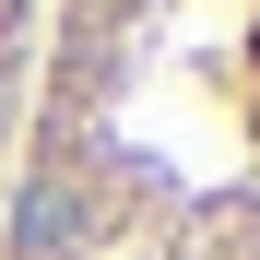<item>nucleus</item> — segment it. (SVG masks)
<instances>
[{"label":"nucleus","mask_w":260,"mask_h":260,"mask_svg":"<svg viewBox=\"0 0 260 260\" xmlns=\"http://www.w3.org/2000/svg\"><path fill=\"white\" fill-rule=\"evenodd\" d=\"M0 260H260V0H48Z\"/></svg>","instance_id":"obj_1"},{"label":"nucleus","mask_w":260,"mask_h":260,"mask_svg":"<svg viewBox=\"0 0 260 260\" xmlns=\"http://www.w3.org/2000/svg\"><path fill=\"white\" fill-rule=\"evenodd\" d=\"M36 36H48V12L0 0V189H12V142H24V95H36Z\"/></svg>","instance_id":"obj_2"}]
</instances>
